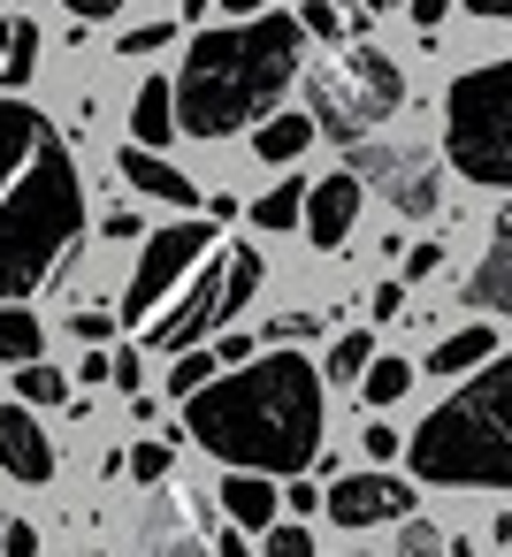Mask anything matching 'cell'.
I'll return each instance as SVG.
<instances>
[{
  "label": "cell",
  "mask_w": 512,
  "mask_h": 557,
  "mask_svg": "<svg viewBox=\"0 0 512 557\" xmlns=\"http://www.w3.org/2000/svg\"><path fill=\"white\" fill-rule=\"evenodd\" d=\"M62 9H77V24H100V16L123 9V0H62Z\"/></svg>",
  "instance_id": "cell-41"
},
{
  "label": "cell",
  "mask_w": 512,
  "mask_h": 557,
  "mask_svg": "<svg viewBox=\"0 0 512 557\" xmlns=\"http://www.w3.org/2000/svg\"><path fill=\"white\" fill-rule=\"evenodd\" d=\"M215 367H222V359H215V351H199V344H192V351H176V374H169V397H199V389L215 382Z\"/></svg>",
  "instance_id": "cell-28"
},
{
  "label": "cell",
  "mask_w": 512,
  "mask_h": 557,
  "mask_svg": "<svg viewBox=\"0 0 512 557\" xmlns=\"http://www.w3.org/2000/svg\"><path fill=\"white\" fill-rule=\"evenodd\" d=\"M443 268V245H405V275L420 283V275H436Z\"/></svg>",
  "instance_id": "cell-37"
},
{
  "label": "cell",
  "mask_w": 512,
  "mask_h": 557,
  "mask_svg": "<svg viewBox=\"0 0 512 557\" xmlns=\"http://www.w3.org/2000/svg\"><path fill=\"white\" fill-rule=\"evenodd\" d=\"M169 138H184V131H176V85H169V77H146L138 100H131V146L161 153Z\"/></svg>",
  "instance_id": "cell-17"
},
{
  "label": "cell",
  "mask_w": 512,
  "mask_h": 557,
  "mask_svg": "<svg viewBox=\"0 0 512 557\" xmlns=\"http://www.w3.org/2000/svg\"><path fill=\"white\" fill-rule=\"evenodd\" d=\"M123 466H131V481H138V488H154V481H169L176 450H169V443H138V450H131Z\"/></svg>",
  "instance_id": "cell-29"
},
{
  "label": "cell",
  "mask_w": 512,
  "mask_h": 557,
  "mask_svg": "<svg viewBox=\"0 0 512 557\" xmlns=\"http://www.w3.org/2000/svg\"><path fill=\"white\" fill-rule=\"evenodd\" d=\"M306 100H314V123L344 146H359L375 123H390L405 108V70L382 54V47H352L321 70H306Z\"/></svg>",
  "instance_id": "cell-6"
},
{
  "label": "cell",
  "mask_w": 512,
  "mask_h": 557,
  "mask_svg": "<svg viewBox=\"0 0 512 557\" xmlns=\"http://www.w3.org/2000/svg\"><path fill=\"white\" fill-rule=\"evenodd\" d=\"M466 9H474V16H489V24H504V16H512V0H466Z\"/></svg>",
  "instance_id": "cell-46"
},
{
  "label": "cell",
  "mask_w": 512,
  "mask_h": 557,
  "mask_svg": "<svg viewBox=\"0 0 512 557\" xmlns=\"http://www.w3.org/2000/svg\"><path fill=\"white\" fill-rule=\"evenodd\" d=\"M207 9H215V0H184V16H192V24H207Z\"/></svg>",
  "instance_id": "cell-48"
},
{
  "label": "cell",
  "mask_w": 512,
  "mask_h": 557,
  "mask_svg": "<svg viewBox=\"0 0 512 557\" xmlns=\"http://www.w3.org/2000/svg\"><path fill=\"white\" fill-rule=\"evenodd\" d=\"M359 9H367V16H382V9H398V0H359Z\"/></svg>",
  "instance_id": "cell-49"
},
{
  "label": "cell",
  "mask_w": 512,
  "mask_h": 557,
  "mask_svg": "<svg viewBox=\"0 0 512 557\" xmlns=\"http://www.w3.org/2000/svg\"><path fill=\"white\" fill-rule=\"evenodd\" d=\"M207 252H215L207 222H176V230L146 237V252H138V268H131V290H123V313H115V321H146V313H154Z\"/></svg>",
  "instance_id": "cell-7"
},
{
  "label": "cell",
  "mask_w": 512,
  "mask_h": 557,
  "mask_svg": "<svg viewBox=\"0 0 512 557\" xmlns=\"http://www.w3.org/2000/svg\"><path fill=\"white\" fill-rule=\"evenodd\" d=\"M0 557H39V534L24 511H0Z\"/></svg>",
  "instance_id": "cell-30"
},
{
  "label": "cell",
  "mask_w": 512,
  "mask_h": 557,
  "mask_svg": "<svg viewBox=\"0 0 512 557\" xmlns=\"http://www.w3.org/2000/svg\"><path fill=\"white\" fill-rule=\"evenodd\" d=\"M314 138H321L314 115H268V123L253 131V153H260V161H298Z\"/></svg>",
  "instance_id": "cell-20"
},
{
  "label": "cell",
  "mask_w": 512,
  "mask_h": 557,
  "mask_svg": "<svg viewBox=\"0 0 512 557\" xmlns=\"http://www.w3.org/2000/svg\"><path fill=\"white\" fill-rule=\"evenodd\" d=\"M298 24H306V32H314V39H329V47H337V39H344V16H337V9H329V0H306V9H298Z\"/></svg>",
  "instance_id": "cell-31"
},
{
  "label": "cell",
  "mask_w": 512,
  "mask_h": 557,
  "mask_svg": "<svg viewBox=\"0 0 512 557\" xmlns=\"http://www.w3.org/2000/svg\"><path fill=\"white\" fill-rule=\"evenodd\" d=\"M359 389H367V405H382V412H390V405H398V397L413 389V367H405V359H367Z\"/></svg>",
  "instance_id": "cell-24"
},
{
  "label": "cell",
  "mask_w": 512,
  "mask_h": 557,
  "mask_svg": "<svg viewBox=\"0 0 512 557\" xmlns=\"http://www.w3.org/2000/svg\"><path fill=\"white\" fill-rule=\"evenodd\" d=\"M367 313H375V321H398V313H405V283L390 275V283L375 290V306H367Z\"/></svg>",
  "instance_id": "cell-38"
},
{
  "label": "cell",
  "mask_w": 512,
  "mask_h": 557,
  "mask_svg": "<svg viewBox=\"0 0 512 557\" xmlns=\"http://www.w3.org/2000/svg\"><path fill=\"white\" fill-rule=\"evenodd\" d=\"M215 9H230V16L245 24V16H268V0H215Z\"/></svg>",
  "instance_id": "cell-45"
},
{
  "label": "cell",
  "mask_w": 512,
  "mask_h": 557,
  "mask_svg": "<svg viewBox=\"0 0 512 557\" xmlns=\"http://www.w3.org/2000/svg\"><path fill=\"white\" fill-rule=\"evenodd\" d=\"M283 504H291V511H321V488H306V481H291V488H283Z\"/></svg>",
  "instance_id": "cell-43"
},
{
  "label": "cell",
  "mask_w": 512,
  "mask_h": 557,
  "mask_svg": "<svg viewBox=\"0 0 512 557\" xmlns=\"http://www.w3.org/2000/svg\"><path fill=\"white\" fill-rule=\"evenodd\" d=\"M352 176L359 184H375L398 214H413V222H428L436 207H443V176H436V161L428 153H413V146H352Z\"/></svg>",
  "instance_id": "cell-8"
},
{
  "label": "cell",
  "mask_w": 512,
  "mask_h": 557,
  "mask_svg": "<svg viewBox=\"0 0 512 557\" xmlns=\"http://www.w3.org/2000/svg\"><path fill=\"white\" fill-rule=\"evenodd\" d=\"M16 389H24V405H62V397H70V374H62V367H47V359H24Z\"/></svg>",
  "instance_id": "cell-27"
},
{
  "label": "cell",
  "mask_w": 512,
  "mask_h": 557,
  "mask_svg": "<svg viewBox=\"0 0 512 557\" xmlns=\"http://www.w3.org/2000/svg\"><path fill=\"white\" fill-rule=\"evenodd\" d=\"M298 77H306V24L298 16H245L230 32H199L184 70H176V131L184 138L245 131Z\"/></svg>",
  "instance_id": "cell-2"
},
{
  "label": "cell",
  "mask_w": 512,
  "mask_h": 557,
  "mask_svg": "<svg viewBox=\"0 0 512 557\" xmlns=\"http://www.w3.org/2000/svg\"><path fill=\"white\" fill-rule=\"evenodd\" d=\"M443 153L466 184L512 191V62H481L443 92Z\"/></svg>",
  "instance_id": "cell-5"
},
{
  "label": "cell",
  "mask_w": 512,
  "mask_h": 557,
  "mask_svg": "<svg viewBox=\"0 0 512 557\" xmlns=\"http://www.w3.org/2000/svg\"><path fill=\"white\" fill-rule=\"evenodd\" d=\"M481 359H497V336H489V329H451V336L428 351V374H474Z\"/></svg>",
  "instance_id": "cell-21"
},
{
  "label": "cell",
  "mask_w": 512,
  "mask_h": 557,
  "mask_svg": "<svg viewBox=\"0 0 512 557\" xmlns=\"http://www.w3.org/2000/svg\"><path fill=\"white\" fill-rule=\"evenodd\" d=\"M184 435L245 473H306L321 450V374L298 351L245 359V374L184 397Z\"/></svg>",
  "instance_id": "cell-1"
},
{
  "label": "cell",
  "mask_w": 512,
  "mask_h": 557,
  "mask_svg": "<svg viewBox=\"0 0 512 557\" xmlns=\"http://www.w3.org/2000/svg\"><path fill=\"white\" fill-rule=\"evenodd\" d=\"M398 557H451V549H443V534H436V527H420V519H413V527L398 534Z\"/></svg>",
  "instance_id": "cell-32"
},
{
  "label": "cell",
  "mask_w": 512,
  "mask_h": 557,
  "mask_svg": "<svg viewBox=\"0 0 512 557\" xmlns=\"http://www.w3.org/2000/svg\"><path fill=\"white\" fill-rule=\"evenodd\" d=\"M405 9H413V24H420V32H436V24L451 16V0H405Z\"/></svg>",
  "instance_id": "cell-40"
},
{
  "label": "cell",
  "mask_w": 512,
  "mask_h": 557,
  "mask_svg": "<svg viewBox=\"0 0 512 557\" xmlns=\"http://www.w3.org/2000/svg\"><path fill=\"white\" fill-rule=\"evenodd\" d=\"M115 169H123L131 191H146V199H161V207H199V184H192L184 169H169L161 153H146V146H123Z\"/></svg>",
  "instance_id": "cell-15"
},
{
  "label": "cell",
  "mask_w": 512,
  "mask_h": 557,
  "mask_svg": "<svg viewBox=\"0 0 512 557\" xmlns=\"http://www.w3.org/2000/svg\"><path fill=\"white\" fill-rule=\"evenodd\" d=\"M70 329H77V344H100V336L115 329V313H100V306H85V313H70Z\"/></svg>",
  "instance_id": "cell-35"
},
{
  "label": "cell",
  "mask_w": 512,
  "mask_h": 557,
  "mask_svg": "<svg viewBox=\"0 0 512 557\" xmlns=\"http://www.w3.org/2000/svg\"><path fill=\"white\" fill-rule=\"evenodd\" d=\"M466 306H481V313H512V207L497 214L489 252H481V268L466 275Z\"/></svg>",
  "instance_id": "cell-14"
},
{
  "label": "cell",
  "mask_w": 512,
  "mask_h": 557,
  "mask_svg": "<svg viewBox=\"0 0 512 557\" xmlns=\"http://www.w3.org/2000/svg\"><path fill=\"white\" fill-rule=\"evenodd\" d=\"M77 230H85V184L62 131H47L32 169L0 199V306H24L54 275V260L77 245Z\"/></svg>",
  "instance_id": "cell-4"
},
{
  "label": "cell",
  "mask_w": 512,
  "mask_h": 557,
  "mask_svg": "<svg viewBox=\"0 0 512 557\" xmlns=\"http://www.w3.org/2000/svg\"><path fill=\"white\" fill-rule=\"evenodd\" d=\"M154 47H169V24H146V32H123V39H115V54H131V62L154 54Z\"/></svg>",
  "instance_id": "cell-34"
},
{
  "label": "cell",
  "mask_w": 512,
  "mask_h": 557,
  "mask_svg": "<svg viewBox=\"0 0 512 557\" xmlns=\"http://www.w3.org/2000/svg\"><path fill=\"white\" fill-rule=\"evenodd\" d=\"M215 557H253V542H245V527H230V534H215Z\"/></svg>",
  "instance_id": "cell-44"
},
{
  "label": "cell",
  "mask_w": 512,
  "mask_h": 557,
  "mask_svg": "<svg viewBox=\"0 0 512 557\" xmlns=\"http://www.w3.org/2000/svg\"><path fill=\"white\" fill-rule=\"evenodd\" d=\"M253 298H260V252L230 245V275H222V321H230V313H245Z\"/></svg>",
  "instance_id": "cell-23"
},
{
  "label": "cell",
  "mask_w": 512,
  "mask_h": 557,
  "mask_svg": "<svg viewBox=\"0 0 512 557\" xmlns=\"http://www.w3.org/2000/svg\"><path fill=\"white\" fill-rule=\"evenodd\" d=\"M215 496H222V511H230L237 527H276V488H268V473H245V466H237Z\"/></svg>",
  "instance_id": "cell-18"
},
{
  "label": "cell",
  "mask_w": 512,
  "mask_h": 557,
  "mask_svg": "<svg viewBox=\"0 0 512 557\" xmlns=\"http://www.w3.org/2000/svg\"><path fill=\"white\" fill-rule=\"evenodd\" d=\"M222 275H230V252H207V260L192 268V283H184L176 313H169V321H154V336H146V344H154V351H169V359H176V351H192V344L222 321Z\"/></svg>",
  "instance_id": "cell-10"
},
{
  "label": "cell",
  "mask_w": 512,
  "mask_h": 557,
  "mask_svg": "<svg viewBox=\"0 0 512 557\" xmlns=\"http://www.w3.org/2000/svg\"><path fill=\"white\" fill-rule=\"evenodd\" d=\"M359 176L344 169V176H321V184H306V237L321 245V252H337L344 237H352V222H359Z\"/></svg>",
  "instance_id": "cell-12"
},
{
  "label": "cell",
  "mask_w": 512,
  "mask_h": 557,
  "mask_svg": "<svg viewBox=\"0 0 512 557\" xmlns=\"http://www.w3.org/2000/svg\"><path fill=\"white\" fill-rule=\"evenodd\" d=\"M207 504L199 496H146L138 527H131V557H207Z\"/></svg>",
  "instance_id": "cell-9"
},
{
  "label": "cell",
  "mask_w": 512,
  "mask_h": 557,
  "mask_svg": "<svg viewBox=\"0 0 512 557\" xmlns=\"http://www.w3.org/2000/svg\"><path fill=\"white\" fill-rule=\"evenodd\" d=\"M443 549H451V557H481V542H466V534H451Z\"/></svg>",
  "instance_id": "cell-47"
},
{
  "label": "cell",
  "mask_w": 512,
  "mask_h": 557,
  "mask_svg": "<svg viewBox=\"0 0 512 557\" xmlns=\"http://www.w3.org/2000/svg\"><path fill=\"white\" fill-rule=\"evenodd\" d=\"M0 466H9L16 481H54V443H47V428L24 412V405H0Z\"/></svg>",
  "instance_id": "cell-13"
},
{
  "label": "cell",
  "mask_w": 512,
  "mask_h": 557,
  "mask_svg": "<svg viewBox=\"0 0 512 557\" xmlns=\"http://www.w3.org/2000/svg\"><path fill=\"white\" fill-rule=\"evenodd\" d=\"M215 359H222V367H245V359H253V336H222Z\"/></svg>",
  "instance_id": "cell-42"
},
{
  "label": "cell",
  "mask_w": 512,
  "mask_h": 557,
  "mask_svg": "<svg viewBox=\"0 0 512 557\" xmlns=\"http://www.w3.org/2000/svg\"><path fill=\"white\" fill-rule=\"evenodd\" d=\"M367 359H375V336H367V329H344V336L329 344V382H359Z\"/></svg>",
  "instance_id": "cell-26"
},
{
  "label": "cell",
  "mask_w": 512,
  "mask_h": 557,
  "mask_svg": "<svg viewBox=\"0 0 512 557\" xmlns=\"http://www.w3.org/2000/svg\"><path fill=\"white\" fill-rule=\"evenodd\" d=\"M253 222H260V230H298V222H306V184L291 176V184L260 191V199H253Z\"/></svg>",
  "instance_id": "cell-22"
},
{
  "label": "cell",
  "mask_w": 512,
  "mask_h": 557,
  "mask_svg": "<svg viewBox=\"0 0 512 557\" xmlns=\"http://www.w3.org/2000/svg\"><path fill=\"white\" fill-rule=\"evenodd\" d=\"M405 458L436 488H512V359H481L405 435Z\"/></svg>",
  "instance_id": "cell-3"
},
{
  "label": "cell",
  "mask_w": 512,
  "mask_h": 557,
  "mask_svg": "<svg viewBox=\"0 0 512 557\" xmlns=\"http://www.w3.org/2000/svg\"><path fill=\"white\" fill-rule=\"evenodd\" d=\"M321 511H329L337 527H382V519L413 511V488H405L398 473H344V481L321 488Z\"/></svg>",
  "instance_id": "cell-11"
},
{
  "label": "cell",
  "mask_w": 512,
  "mask_h": 557,
  "mask_svg": "<svg viewBox=\"0 0 512 557\" xmlns=\"http://www.w3.org/2000/svg\"><path fill=\"white\" fill-rule=\"evenodd\" d=\"M352 557H367V549H352Z\"/></svg>",
  "instance_id": "cell-50"
},
{
  "label": "cell",
  "mask_w": 512,
  "mask_h": 557,
  "mask_svg": "<svg viewBox=\"0 0 512 557\" xmlns=\"http://www.w3.org/2000/svg\"><path fill=\"white\" fill-rule=\"evenodd\" d=\"M54 123L39 115V108H24V100H0V199H9V184L32 169V153H39V138H47Z\"/></svg>",
  "instance_id": "cell-16"
},
{
  "label": "cell",
  "mask_w": 512,
  "mask_h": 557,
  "mask_svg": "<svg viewBox=\"0 0 512 557\" xmlns=\"http://www.w3.org/2000/svg\"><path fill=\"white\" fill-rule=\"evenodd\" d=\"M0 359H9V367L39 359V321H32L24 306H0Z\"/></svg>",
  "instance_id": "cell-25"
},
{
  "label": "cell",
  "mask_w": 512,
  "mask_h": 557,
  "mask_svg": "<svg viewBox=\"0 0 512 557\" xmlns=\"http://www.w3.org/2000/svg\"><path fill=\"white\" fill-rule=\"evenodd\" d=\"M39 47H47V39H39V24H32V16H9V24H0V85H9V92H16V85H32Z\"/></svg>",
  "instance_id": "cell-19"
},
{
  "label": "cell",
  "mask_w": 512,
  "mask_h": 557,
  "mask_svg": "<svg viewBox=\"0 0 512 557\" xmlns=\"http://www.w3.org/2000/svg\"><path fill=\"white\" fill-rule=\"evenodd\" d=\"M268 557H314V534L306 527H268Z\"/></svg>",
  "instance_id": "cell-33"
},
{
  "label": "cell",
  "mask_w": 512,
  "mask_h": 557,
  "mask_svg": "<svg viewBox=\"0 0 512 557\" xmlns=\"http://www.w3.org/2000/svg\"><path fill=\"white\" fill-rule=\"evenodd\" d=\"M108 382H123V389H138V382H146V359H138V351H115V374H108Z\"/></svg>",
  "instance_id": "cell-39"
},
{
  "label": "cell",
  "mask_w": 512,
  "mask_h": 557,
  "mask_svg": "<svg viewBox=\"0 0 512 557\" xmlns=\"http://www.w3.org/2000/svg\"><path fill=\"white\" fill-rule=\"evenodd\" d=\"M321 329V313H276L268 321V336H283V344H298V336H314Z\"/></svg>",
  "instance_id": "cell-36"
}]
</instances>
